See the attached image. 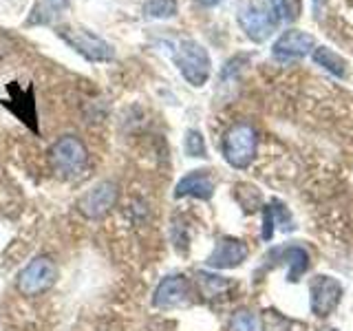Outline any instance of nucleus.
<instances>
[{"label":"nucleus","instance_id":"obj_1","mask_svg":"<svg viewBox=\"0 0 353 331\" xmlns=\"http://www.w3.org/2000/svg\"><path fill=\"white\" fill-rule=\"evenodd\" d=\"M51 168L62 177L82 174L88 163V150L84 141L75 135H64L49 148Z\"/></svg>","mask_w":353,"mask_h":331},{"label":"nucleus","instance_id":"obj_2","mask_svg":"<svg viewBox=\"0 0 353 331\" xmlns=\"http://www.w3.org/2000/svg\"><path fill=\"white\" fill-rule=\"evenodd\" d=\"M55 281H58V265H55V261L51 257H36L20 270L16 287L22 296L36 298L49 292Z\"/></svg>","mask_w":353,"mask_h":331},{"label":"nucleus","instance_id":"obj_3","mask_svg":"<svg viewBox=\"0 0 353 331\" xmlns=\"http://www.w3.org/2000/svg\"><path fill=\"white\" fill-rule=\"evenodd\" d=\"M174 64L179 66L181 75L185 77L188 84L192 86H203L210 77V55L208 51L194 40H181L174 49Z\"/></svg>","mask_w":353,"mask_h":331},{"label":"nucleus","instance_id":"obj_4","mask_svg":"<svg viewBox=\"0 0 353 331\" xmlns=\"http://www.w3.org/2000/svg\"><path fill=\"white\" fill-rule=\"evenodd\" d=\"M256 130L254 126L239 121L223 137V157L234 168H248L256 154Z\"/></svg>","mask_w":353,"mask_h":331},{"label":"nucleus","instance_id":"obj_5","mask_svg":"<svg viewBox=\"0 0 353 331\" xmlns=\"http://www.w3.org/2000/svg\"><path fill=\"white\" fill-rule=\"evenodd\" d=\"M119 197V188L113 181H99L91 190H86L80 199H77V212L88 221H99L104 219L110 210L115 208Z\"/></svg>","mask_w":353,"mask_h":331},{"label":"nucleus","instance_id":"obj_6","mask_svg":"<svg viewBox=\"0 0 353 331\" xmlns=\"http://www.w3.org/2000/svg\"><path fill=\"white\" fill-rule=\"evenodd\" d=\"M58 36L71 44V47L86 58L88 62H108L113 60V47L108 42H104L102 38L93 36L91 31L86 29H75V27H60Z\"/></svg>","mask_w":353,"mask_h":331},{"label":"nucleus","instance_id":"obj_7","mask_svg":"<svg viewBox=\"0 0 353 331\" xmlns=\"http://www.w3.org/2000/svg\"><path fill=\"white\" fill-rule=\"evenodd\" d=\"M239 22L250 40L265 42L274 33L279 16H276V9H268V7L250 3L239 11Z\"/></svg>","mask_w":353,"mask_h":331},{"label":"nucleus","instance_id":"obj_8","mask_svg":"<svg viewBox=\"0 0 353 331\" xmlns=\"http://www.w3.org/2000/svg\"><path fill=\"white\" fill-rule=\"evenodd\" d=\"M342 298V285L334 276H316L312 283V312L316 316H329Z\"/></svg>","mask_w":353,"mask_h":331},{"label":"nucleus","instance_id":"obj_9","mask_svg":"<svg viewBox=\"0 0 353 331\" xmlns=\"http://www.w3.org/2000/svg\"><path fill=\"white\" fill-rule=\"evenodd\" d=\"M188 298H190V283H188L185 276L172 274V276H165L157 285V290L152 294V305L159 309H172V307L185 305Z\"/></svg>","mask_w":353,"mask_h":331},{"label":"nucleus","instance_id":"obj_10","mask_svg":"<svg viewBox=\"0 0 353 331\" xmlns=\"http://www.w3.org/2000/svg\"><path fill=\"white\" fill-rule=\"evenodd\" d=\"M248 254H250V250L245 243L239 239L225 237L216 243L205 263L214 270H232V268H239V265L248 259Z\"/></svg>","mask_w":353,"mask_h":331},{"label":"nucleus","instance_id":"obj_11","mask_svg":"<svg viewBox=\"0 0 353 331\" xmlns=\"http://www.w3.org/2000/svg\"><path fill=\"white\" fill-rule=\"evenodd\" d=\"M314 49V38L301 29H290L276 40L274 44V58L276 60H298L305 58Z\"/></svg>","mask_w":353,"mask_h":331},{"label":"nucleus","instance_id":"obj_12","mask_svg":"<svg viewBox=\"0 0 353 331\" xmlns=\"http://www.w3.org/2000/svg\"><path fill=\"white\" fill-rule=\"evenodd\" d=\"M212 194H214V181L205 170H194L190 174H185L174 188V197H194L208 201V199H212Z\"/></svg>","mask_w":353,"mask_h":331},{"label":"nucleus","instance_id":"obj_13","mask_svg":"<svg viewBox=\"0 0 353 331\" xmlns=\"http://www.w3.org/2000/svg\"><path fill=\"white\" fill-rule=\"evenodd\" d=\"M314 62L323 66V69H327L329 73L338 75V77H345L347 75V62L342 60L336 51H331L327 47H318L314 51Z\"/></svg>","mask_w":353,"mask_h":331},{"label":"nucleus","instance_id":"obj_14","mask_svg":"<svg viewBox=\"0 0 353 331\" xmlns=\"http://www.w3.org/2000/svg\"><path fill=\"white\" fill-rule=\"evenodd\" d=\"M176 0H146L143 5V14L150 18H172L176 14Z\"/></svg>","mask_w":353,"mask_h":331},{"label":"nucleus","instance_id":"obj_15","mask_svg":"<svg viewBox=\"0 0 353 331\" xmlns=\"http://www.w3.org/2000/svg\"><path fill=\"white\" fill-rule=\"evenodd\" d=\"M196 281H199V287H201V294L208 296V298H214V296L223 294L228 290V281L219 279V276H212V274L199 272L196 274Z\"/></svg>","mask_w":353,"mask_h":331},{"label":"nucleus","instance_id":"obj_16","mask_svg":"<svg viewBox=\"0 0 353 331\" xmlns=\"http://www.w3.org/2000/svg\"><path fill=\"white\" fill-rule=\"evenodd\" d=\"M285 254H287V259H290V263H292L290 281H298V276H301V274L307 270V265H309V263H307V261H309L307 252L301 250V248H287Z\"/></svg>","mask_w":353,"mask_h":331},{"label":"nucleus","instance_id":"obj_17","mask_svg":"<svg viewBox=\"0 0 353 331\" xmlns=\"http://www.w3.org/2000/svg\"><path fill=\"white\" fill-rule=\"evenodd\" d=\"M228 331H256V316L248 309H241L230 318Z\"/></svg>","mask_w":353,"mask_h":331},{"label":"nucleus","instance_id":"obj_18","mask_svg":"<svg viewBox=\"0 0 353 331\" xmlns=\"http://www.w3.org/2000/svg\"><path fill=\"white\" fill-rule=\"evenodd\" d=\"M183 148H185V154H190V157H205V141H203L201 132H199V130H188Z\"/></svg>","mask_w":353,"mask_h":331},{"label":"nucleus","instance_id":"obj_19","mask_svg":"<svg viewBox=\"0 0 353 331\" xmlns=\"http://www.w3.org/2000/svg\"><path fill=\"white\" fill-rule=\"evenodd\" d=\"M276 11H279V18L283 20H296L298 16H301L303 11V3L301 0H279V5H276Z\"/></svg>","mask_w":353,"mask_h":331},{"label":"nucleus","instance_id":"obj_20","mask_svg":"<svg viewBox=\"0 0 353 331\" xmlns=\"http://www.w3.org/2000/svg\"><path fill=\"white\" fill-rule=\"evenodd\" d=\"M199 3H201L203 7H214V5L221 3V0H199Z\"/></svg>","mask_w":353,"mask_h":331},{"label":"nucleus","instance_id":"obj_21","mask_svg":"<svg viewBox=\"0 0 353 331\" xmlns=\"http://www.w3.org/2000/svg\"><path fill=\"white\" fill-rule=\"evenodd\" d=\"M331 331H336V329H331Z\"/></svg>","mask_w":353,"mask_h":331}]
</instances>
